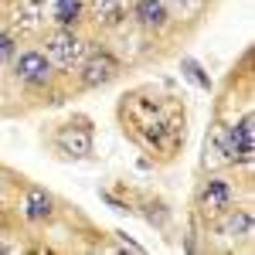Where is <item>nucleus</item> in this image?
<instances>
[{"instance_id":"9","label":"nucleus","mask_w":255,"mask_h":255,"mask_svg":"<svg viewBox=\"0 0 255 255\" xmlns=\"http://www.w3.org/2000/svg\"><path fill=\"white\" fill-rule=\"evenodd\" d=\"M129 14V0H92V20L102 27H119Z\"/></svg>"},{"instance_id":"11","label":"nucleus","mask_w":255,"mask_h":255,"mask_svg":"<svg viewBox=\"0 0 255 255\" xmlns=\"http://www.w3.org/2000/svg\"><path fill=\"white\" fill-rule=\"evenodd\" d=\"M221 218H225L221 232L228 238H249L252 235V211L249 208H228Z\"/></svg>"},{"instance_id":"4","label":"nucleus","mask_w":255,"mask_h":255,"mask_svg":"<svg viewBox=\"0 0 255 255\" xmlns=\"http://www.w3.org/2000/svg\"><path fill=\"white\" fill-rule=\"evenodd\" d=\"M232 201H235V191H232V184H228V180H221V177H211V180H204V187H201V197H197L201 218H208V221H218V218H221L225 211H228V208H232Z\"/></svg>"},{"instance_id":"2","label":"nucleus","mask_w":255,"mask_h":255,"mask_svg":"<svg viewBox=\"0 0 255 255\" xmlns=\"http://www.w3.org/2000/svg\"><path fill=\"white\" fill-rule=\"evenodd\" d=\"M44 55H48L51 65H58V68H75L85 58V41L72 27H58V31H51L48 41H44Z\"/></svg>"},{"instance_id":"1","label":"nucleus","mask_w":255,"mask_h":255,"mask_svg":"<svg viewBox=\"0 0 255 255\" xmlns=\"http://www.w3.org/2000/svg\"><path fill=\"white\" fill-rule=\"evenodd\" d=\"M136 139L153 150V153H163V157H174L177 150L184 146V113H177L174 106H163L157 116L143 119L139 126H133Z\"/></svg>"},{"instance_id":"6","label":"nucleus","mask_w":255,"mask_h":255,"mask_svg":"<svg viewBox=\"0 0 255 255\" xmlns=\"http://www.w3.org/2000/svg\"><path fill=\"white\" fill-rule=\"evenodd\" d=\"M14 72L27 85H48V79H51V61H48L44 51H24V55H17Z\"/></svg>"},{"instance_id":"16","label":"nucleus","mask_w":255,"mask_h":255,"mask_svg":"<svg viewBox=\"0 0 255 255\" xmlns=\"http://www.w3.org/2000/svg\"><path fill=\"white\" fill-rule=\"evenodd\" d=\"M10 228V211H7V204H0V232H7Z\"/></svg>"},{"instance_id":"14","label":"nucleus","mask_w":255,"mask_h":255,"mask_svg":"<svg viewBox=\"0 0 255 255\" xmlns=\"http://www.w3.org/2000/svg\"><path fill=\"white\" fill-rule=\"evenodd\" d=\"M167 7H170V10H177L180 17H194V14H201L204 0H167Z\"/></svg>"},{"instance_id":"13","label":"nucleus","mask_w":255,"mask_h":255,"mask_svg":"<svg viewBox=\"0 0 255 255\" xmlns=\"http://www.w3.org/2000/svg\"><path fill=\"white\" fill-rule=\"evenodd\" d=\"M14 31L17 34H31V31H38V10H17L14 14Z\"/></svg>"},{"instance_id":"7","label":"nucleus","mask_w":255,"mask_h":255,"mask_svg":"<svg viewBox=\"0 0 255 255\" xmlns=\"http://www.w3.org/2000/svg\"><path fill=\"white\" fill-rule=\"evenodd\" d=\"M129 10H133V17L143 31H163L170 24L167 0H136V3H129Z\"/></svg>"},{"instance_id":"3","label":"nucleus","mask_w":255,"mask_h":255,"mask_svg":"<svg viewBox=\"0 0 255 255\" xmlns=\"http://www.w3.org/2000/svg\"><path fill=\"white\" fill-rule=\"evenodd\" d=\"M82 72L79 79L85 89H102V85H109V82L119 79V72H123V65H119V58L113 55V51H106V48H99V51H92L85 61H79Z\"/></svg>"},{"instance_id":"8","label":"nucleus","mask_w":255,"mask_h":255,"mask_svg":"<svg viewBox=\"0 0 255 255\" xmlns=\"http://www.w3.org/2000/svg\"><path fill=\"white\" fill-rule=\"evenodd\" d=\"M55 143H58L61 153H68V157H89L92 153V129L85 126V123H79V126H61L58 136H55Z\"/></svg>"},{"instance_id":"10","label":"nucleus","mask_w":255,"mask_h":255,"mask_svg":"<svg viewBox=\"0 0 255 255\" xmlns=\"http://www.w3.org/2000/svg\"><path fill=\"white\" fill-rule=\"evenodd\" d=\"M24 215L31 218V221H48V218L55 215V201H51V194H44L41 187H31L27 197H24Z\"/></svg>"},{"instance_id":"15","label":"nucleus","mask_w":255,"mask_h":255,"mask_svg":"<svg viewBox=\"0 0 255 255\" xmlns=\"http://www.w3.org/2000/svg\"><path fill=\"white\" fill-rule=\"evenodd\" d=\"M14 48H17V44H14V34H7V31H0V65H3V61H10V58H14Z\"/></svg>"},{"instance_id":"5","label":"nucleus","mask_w":255,"mask_h":255,"mask_svg":"<svg viewBox=\"0 0 255 255\" xmlns=\"http://www.w3.org/2000/svg\"><path fill=\"white\" fill-rule=\"evenodd\" d=\"M225 153L232 163H252V153H255V143H252V116H245L238 126L228 129L225 136Z\"/></svg>"},{"instance_id":"12","label":"nucleus","mask_w":255,"mask_h":255,"mask_svg":"<svg viewBox=\"0 0 255 255\" xmlns=\"http://www.w3.org/2000/svg\"><path fill=\"white\" fill-rule=\"evenodd\" d=\"M85 14V3L82 0H58V10H55V20L61 27H75Z\"/></svg>"}]
</instances>
